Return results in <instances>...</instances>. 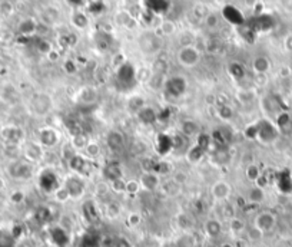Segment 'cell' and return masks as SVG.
Listing matches in <instances>:
<instances>
[{
	"instance_id": "obj_1",
	"label": "cell",
	"mask_w": 292,
	"mask_h": 247,
	"mask_svg": "<svg viewBox=\"0 0 292 247\" xmlns=\"http://www.w3.org/2000/svg\"><path fill=\"white\" fill-rule=\"evenodd\" d=\"M116 82L122 91H131L136 85V71L133 65L125 62L119 66L116 72Z\"/></svg>"
},
{
	"instance_id": "obj_2",
	"label": "cell",
	"mask_w": 292,
	"mask_h": 247,
	"mask_svg": "<svg viewBox=\"0 0 292 247\" xmlns=\"http://www.w3.org/2000/svg\"><path fill=\"white\" fill-rule=\"evenodd\" d=\"M276 137H278V128L274 126L269 121L259 120L255 124V140L264 144H269V142H274Z\"/></svg>"
},
{
	"instance_id": "obj_3",
	"label": "cell",
	"mask_w": 292,
	"mask_h": 247,
	"mask_svg": "<svg viewBox=\"0 0 292 247\" xmlns=\"http://www.w3.org/2000/svg\"><path fill=\"white\" fill-rule=\"evenodd\" d=\"M39 185L46 194H54V191L59 187H62L59 183V177L52 168H46L45 171H42L39 177Z\"/></svg>"
},
{
	"instance_id": "obj_4",
	"label": "cell",
	"mask_w": 292,
	"mask_h": 247,
	"mask_svg": "<svg viewBox=\"0 0 292 247\" xmlns=\"http://www.w3.org/2000/svg\"><path fill=\"white\" fill-rule=\"evenodd\" d=\"M63 187L68 190L70 198H73V200H78V198H80L82 195L85 194L86 184L80 176H69L65 180V185Z\"/></svg>"
},
{
	"instance_id": "obj_5",
	"label": "cell",
	"mask_w": 292,
	"mask_h": 247,
	"mask_svg": "<svg viewBox=\"0 0 292 247\" xmlns=\"http://www.w3.org/2000/svg\"><path fill=\"white\" fill-rule=\"evenodd\" d=\"M186 92V81L182 76H172L165 82V93L171 98H179Z\"/></svg>"
},
{
	"instance_id": "obj_6",
	"label": "cell",
	"mask_w": 292,
	"mask_h": 247,
	"mask_svg": "<svg viewBox=\"0 0 292 247\" xmlns=\"http://www.w3.org/2000/svg\"><path fill=\"white\" fill-rule=\"evenodd\" d=\"M254 226L261 230L264 234H266L276 227V216L272 212L258 213L254 220Z\"/></svg>"
},
{
	"instance_id": "obj_7",
	"label": "cell",
	"mask_w": 292,
	"mask_h": 247,
	"mask_svg": "<svg viewBox=\"0 0 292 247\" xmlns=\"http://www.w3.org/2000/svg\"><path fill=\"white\" fill-rule=\"evenodd\" d=\"M199 58H201V55L196 51V48H193V46H184L178 52V62L181 65H184L185 68L195 66L199 62Z\"/></svg>"
},
{
	"instance_id": "obj_8",
	"label": "cell",
	"mask_w": 292,
	"mask_h": 247,
	"mask_svg": "<svg viewBox=\"0 0 292 247\" xmlns=\"http://www.w3.org/2000/svg\"><path fill=\"white\" fill-rule=\"evenodd\" d=\"M39 144L43 147V148H53L54 145H57L60 141V132L52 126H46V128H42L39 131Z\"/></svg>"
},
{
	"instance_id": "obj_9",
	"label": "cell",
	"mask_w": 292,
	"mask_h": 247,
	"mask_svg": "<svg viewBox=\"0 0 292 247\" xmlns=\"http://www.w3.org/2000/svg\"><path fill=\"white\" fill-rule=\"evenodd\" d=\"M155 150L160 158H165L171 151H173V137L166 132L158 134L155 140Z\"/></svg>"
},
{
	"instance_id": "obj_10",
	"label": "cell",
	"mask_w": 292,
	"mask_h": 247,
	"mask_svg": "<svg viewBox=\"0 0 292 247\" xmlns=\"http://www.w3.org/2000/svg\"><path fill=\"white\" fill-rule=\"evenodd\" d=\"M9 174L13 177V178H17V180H26L29 177L32 176V165L29 161L26 159H22V161H15L10 164L9 167Z\"/></svg>"
},
{
	"instance_id": "obj_11",
	"label": "cell",
	"mask_w": 292,
	"mask_h": 247,
	"mask_svg": "<svg viewBox=\"0 0 292 247\" xmlns=\"http://www.w3.org/2000/svg\"><path fill=\"white\" fill-rule=\"evenodd\" d=\"M90 165H92V159L83 157V155H78L75 154L72 158H69V167L78 173V176H83V174H90L92 170H90Z\"/></svg>"
},
{
	"instance_id": "obj_12",
	"label": "cell",
	"mask_w": 292,
	"mask_h": 247,
	"mask_svg": "<svg viewBox=\"0 0 292 247\" xmlns=\"http://www.w3.org/2000/svg\"><path fill=\"white\" fill-rule=\"evenodd\" d=\"M30 109H33V114H36V115H40V117L42 115H46V114L51 112L52 99L48 95H43V93L36 95L33 98V101H32Z\"/></svg>"
},
{
	"instance_id": "obj_13",
	"label": "cell",
	"mask_w": 292,
	"mask_h": 247,
	"mask_svg": "<svg viewBox=\"0 0 292 247\" xmlns=\"http://www.w3.org/2000/svg\"><path fill=\"white\" fill-rule=\"evenodd\" d=\"M231 191H232V188H231L229 183H226L225 180L216 181L212 185V188H211V194H212V197L216 201H225V200H228V197L231 195Z\"/></svg>"
},
{
	"instance_id": "obj_14",
	"label": "cell",
	"mask_w": 292,
	"mask_h": 247,
	"mask_svg": "<svg viewBox=\"0 0 292 247\" xmlns=\"http://www.w3.org/2000/svg\"><path fill=\"white\" fill-rule=\"evenodd\" d=\"M139 184H140V188L146 190V191H155L159 188L160 185V180H159V176L155 174L152 171H146L143 173L140 178H139Z\"/></svg>"
},
{
	"instance_id": "obj_15",
	"label": "cell",
	"mask_w": 292,
	"mask_h": 247,
	"mask_svg": "<svg viewBox=\"0 0 292 247\" xmlns=\"http://www.w3.org/2000/svg\"><path fill=\"white\" fill-rule=\"evenodd\" d=\"M222 15L223 18L226 19V22H229L234 26H238L239 28V26H242L245 23L243 15L240 13L239 9H237L235 6H231V4L225 6L222 9Z\"/></svg>"
},
{
	"instance_id": "obj_16",
	"label": "cell",
	"mask_w": 292,
	"mask_h": 247,
	"mask_svg": "<svg viewBox=\"0 0 292 247\" xmlns=\"http://www.w3.org/2000/svg\"><path fill=\"white\" fill-rule=\"evenodd\" d=\"M106 145L112 151H120L125 147V137L119 131H110L106 135Z\"/></svg>"
},
{
	"instance_id": "obj_17",
	"label": "cell",
	"mask_w": 292,
	"mask_h": 247,
	"mask_svg": "<svg viewBox=\"0 0 292 247\" xmlns=\"http://www.w3.org/2000/svg\"><path fill=\"white\" fill-rule=\"evenodd\" d=\"M25 158L26 161H40L43 158V147L40 144H36V142H30L25 147Z\"/></svg>"
},
{
	"instance_id": "obj_18",
	"label": "cell",
	"mask_w": 292,
	"mask_h": 247,
	"mask_svg": "<svg viewBox=\"0 0 292 247\" xmlns=\"http://www.w3.org/2000/svg\"><path fill=\"white\" fill-rule=\"evenodd\" d=\"M137 120L143 125H154L158 121V112L155 111L152 106H143L136 114Z\"/></svg>"
},
{
	"instance_id": "obj_19",
	"label": "cell",
	"mask_w": 292,
	"mask_h": 247,
	"mask_svg": "<svg viewBox=\"0 0 292 247\" xmlns=\"http://www.w3.org/2000/svg\"><path fill=\"white\" fill-rule=\"evenodd\" d=\"M181 134L186 138H196L201 134V126L192 120H186L181 124Z\"/></svg>"
},
{
	"instance_id": "obj_20",
	"label": "cell",
	"mask_w": 292,
	"mask_h": 247,
	"mask_svg": "<svg viewBox=\"0 0 292 247\" xmlns=\"http://www.w3.org/2000/svg\"><path fill=\"white\" fill-rule=\"evenodd\" d=\"M205 233L208 237L215 239L222 233V223L216 218H209L205 223Z\"/></svg>"
},
{
	"instance_id": "obj_21",
	"label": "cell",
	"mask_w": 292,
	"mask_h": 247,
	"mask_svg": "<svg viewBox=\"0 0 292 247\" xmlns=\"http://www.w3.org/2000/svg\"><path fill=\"white\" fill-rule=\"evenodd\" d=\"M103 176H105V178H106L109 183H112V181L120 180V178L123 177V174H122V170H120L119 164H118V162H112V164H109V165L105 167Z\"/></svg>"
},
{
	"instance_id": "obj_22",
	"label": "cell",
	"mask_w": 292,
	"mask_h": 247,
	"mask_svg": "<svg viewBox=\"0 0 292 247\" xmlns=\"http://www.w3.org/2000/svg\"><path fill=\"white\" fill-rule=\"evenodd\" d=\"M146 1V7L152 12V13H165L169 9V0H145Z\"/></svg>"
},
{
	"instance_id": "obj_23",
	"label": "cell",
	"mask_w": 292,
	"mask_h": 247,
	"mask_svg": "<svg viewBox=\"0 0 292 247\" xmlns=\"http://www.w3.org/2000/svg\"><path fill=\"white\" fill-rule=\"evenodd\" d=\"M146 43H148V48H146L143 52L152 53L159 49V39H158L155 35L148 33V35L142 36V39H140V45H146Z\"/></svg>"
},
{
	"instance_id": "obj_24",
	"label": "cell",
	"mask_w": 292,
	"mask_h": 247,
	"mask_svg": "<svg viewBox=\"0 0 292 247\" xmlns=\"http://www.w3.org/2000/svg\"><path fill=\"white\" fill-rule=\"evenodd\" d=\"M264 200H265V193H264V188H262V187L255 185V187H252L251 191L248 193V201H249L251 204H254V206L261 204Z\"/></svg>"
},
{
	"instance_id": "obj_25",
	"label": "cell",
	"mask_w": 292,
	"mask_h": 247,
	"mask_svg": "<svg viewBox=\"0 0 292 247\" xmlns=\"http://www.w3.org/2000/svg\"><path fill=\"white\" fill-rule=\"evenodd\" d=\"M172 170V164L169 161H166L165 158H159L156 159V164H155V168H154V173L155 174H158V176H166V174H169Z\"/></svg>"
},
{
	"instance_id": "obj_26",
	"label": "cell",
	"mask_w": 292,
	"mask_h": 247,
	"mask_svg": "<svg viewBox=\"0 0 292 247\" xmlns=\"http://www.w3.org/2000/svg\"><path fill=\"white\" fill-rule=\"evenodd\" d=\"M254 71L258 73H266L271 68V62L266 56H258L257 59L254 61Z\"/></svg>"
},
{
	"instance_id": "obj_27",
	"label": "cell",
	"mask_w": 292,
	"mask_h": 247,
	"mask_svg": "<svg viewBox=\"0 0 292 247\" xmlns=\"http://www.w3.org/2000/svg\"><path fill=\"white\" fill-rule=\"evenodd\" d=\"M246 231V240L249 243H261V240L264 239V233L259 229H257L255 226H251L249 229L245 230Z\"/></svg>"
},
{
	"instance_id": "obj_28",
	"label": "cell",
	"mask_w": 292,
	"mask_h": 247,
	"mask_svg": "<svg viewBox=\"0 0 292 247\" xmlns=\"http://www.w3.org/2000/svg\"><path fill=\"white\" fill-rule=\"evenodd\" d=\"M229 230L234 233V234H240L246 230V226L243 223V220L239 217H232L229 220Z\"/></svg>"
},
{
	"instance_id": "obj_29",
	"label": "cell",
	"mask_w": 292,
	"mask_h": 247,
	"mask_svg": "<svg viewBox=\"0 0 292 247\" xmlns=\"http://www.w3.org/2000/svg\"><path fill=\"white\" fill-rule=\"evenodd\" d=\"M36 31V23H34L32 19H27V20H23L19 26V32L23 36H30Z\"/></svg>"
},
{
	"instance_id": "obj_30",
	"label": "cell",
	"mask_w": 292,
	"mask_h": 247,
	"mask_svg": "<svg viewBox=\"0 0 292 247\" xmlns=\"http://www.w3.org/2000/svg\"><path fill=\"white\" fill-rule=\"evenodd\" d=\"M196 242L195 237L190 233H184L178 240H176V247H195Z\"/></svg>"
},
{
	"instance_id": "obj_31",
	"label": "cell",
	"mask_w": 292,
	"mask_h": 247,
	"mask_svg": "<svg viewBox=\"0 0 292 247\" xmlns=\"http://www.w3.org/2000/svg\"><path fill=\"white\" fill-rule=\"evenodd\" d=\"M245 174H246V178H248L249 181H252V183H257L258 180L261 178V176H262V173H261L259 167L255 165V164L248 165V167H246V170H245Z\"/></svg>"
},
{
	"instance_id": "obj_32",
	"label": "cell",
	"mask_w": 292,
	"mask_h": 247,
	"mask_svg": "<svg viewBox=\"0 0 292 247\" xmlns=\"http://www.w3.org/2000/svg\"><path fill=\"white\" fill-rule=\"evenodd\" d=\"M192 224L193 223H192V220H190L188 214L182 213V214L178 216V226H179V229H182L185 233H188L189 229L192 227Z\"/></svg>"
},
{
	"instance_id": "obj_33",
	"label": "cell",
	"mask_w": 292,
	"mask_h": 247,
	"mask_svg": "<svg viewBox=\"0 0 292 247\" xmlns=\"http://www.w3.org/2000/svg\"><path fill=\"white\" fill-rule=\"evenodd\" d=\"M229 73L235 78V79H242L243 76H245V68L238 63V62H235V63H231L229 65Z\"/></svg>"
},
{
	"instance_id": "obj_34",
	"label": "cell",
	"mask_w": 292,
	"mask_h": 247,
	"mask_svg": "<svg viewBox=\"0 0 292 247\" xmlns=\"http://www.w3.org/2000/svg\"><path fill=\"white\" fill-rule=\"evenodd\" d=\"M85 151H86V155H87V158L93 159L99 155V153H101V147H99L96 142H89V144L86 145Z\"/></svg>"
},
{
	"instance_id": "obj_35",
	"label": "cell",
	"mask_w": 292,
	"mask_h": 247,
	"mask_svg": "<svg viewBox=\"0 0 292 247\" xmlns=\"http://www.w3.org/2000/svg\"><path fill=\"white\" fill-rule=\"evenodd\" d=\"M72 144H73V147H75L76 150H85L86 145L89 144V141H87V138H86L85 135L76 134V135H73V138H72Z\"/></svg>"
},
{
	"instance_id": "obj_36",
	"label": "cell",
	"mask_w": 292,
	"mask_h": 247,
	"mask_svg": "<svg viewBox=\"0 0 292 247\" xmlns=\"http://www.w3.org/2000/svg\"><path fill=\"white\" fill-rule=\"evenodd\" d=\"M54 200L57 201V203H65V201H68L69 198H70V195H69L68 190L65 188V187H59L56 191H54Z\"/></svg>"
},
{
	"instance_id": "obj_37",
	"label": "cell",
	"mask_w": 292,
	"mask_h": 247,
	"mask_svg": "<svg viewBox=\"0 0 292 247\" xmlns=\"http://www.w3.org/2000/svg\"><path fill=\"white\" fill-rule=\"evenodd\" d=\"M110 188H112L115 193L122 194V193H125V190H126V181H123V178L116 180V181H112V183H110Z\"/></svg>"
},
{
	"instance_id": "obj_38",
	"label": "cell",
	"mask_w": 292,
	"mask_h": 247,
	"mask_svg": "<svg viewBox=\"0 0 292 247\" xmlns=\"http://www.w3.org/2000/svg\"><path fill=\"white\" fill-rule=\"evenodd\" d=\"M139 190H140L139 181H135V180L126 181V190H125V193H128V194H136Z\"/></svg>"
},
{
	"instance_id": "obj_39",
	"label": "cell",
	"mask_w": 292,
	"mask_h": 247,
	"mask_svg": "<svg viewBox=\"0 0 292 247\" xmlns=\"http://www.w3.org/2000/svg\"><path fill=\"white\" fill-rule=\"evenodd\" d=\"M73 23H75L78 28L83 29V28L87 26V18H86L83 13H75V16H73Z\"/></svg>"
},
{
	"instance_id": "obj_40",
	"label": "cell",
	"mask_w": 292,
	"mask_h": 247,
	"mask_svg": "<svg viewBox=\"0 0 292 247\" xmlns=\"http://www.w3.org/2000/svg\"><path fill=\"white\" fill-rule=\"evenodd\" d=\"M232 115H234V112H232V109L229 106H222L219 109V117L222 118L223 121H229Z\"/></svg>"
},
{
	"instance_id": "obj_41",
	"label": "cell",
	"mask_w": 292,
	"mask_h": 247,
	"mask_svg": "<svg viewBox=\"0 0 292 247\" xmlns=\"http://www.w3.org/2000/svg\"><path fill=\"white\" fill-rule=\"evenodd\" d=\"M140 214H137V213H132L129 217H128V223L132 226V227H135V226H137L139 223H140Z\"/></svg>"
},
{
	"instance_id": "obj_42",
	"label": "cell",
	"mask_w": 292,
	"mask_h": 247,
	"mask_svg": "<svg viewBox=\"0 0 292 247\" xmlns=\"http://www.w3.org/2000/svg\"><path fill=\"white\" fill-rule=\"evenodd\" d=\"M216 23H218V18H216L215 15H208V16H206V25H208V26L212 28V26H215Z\"/></svg>"
},
{
	"instance_id": "obj_43",
	"label": "cell",
	"mask_w": 292,
	"mask_h": 247,
	"mask_svg": "<svg viewBox=\"0 0 292 247\" xmlns=\"http://www.w3.org/2000/svg\"><path fill=\"white\" fill-rule=\"evenodd\" d=\"M162 29H163V32H165V33H172V32H173V29H175V26H173V23H172V22H166V23H163Z\"/></svg>"
},
{
	"instance_id": "obj_44",
	"label": "cell",
	"mask_w": 292,
	"mask_h": 247,
	"mask_svg": "<svg viewBox=\"0 0 292 247\" xmlns=\"http://www.w3.org/2000/svg\"><path fill=\"white\" fill-rule=\"evenodd\" d=\"M285 46H287V49H288V51H291L292 52V35L287 37V40H285Z\"/></svg>"
},
{
	"instance_id": "obj_45",
	"label": "cell",
	"mask_w": 292,
	"mask_h": 247,
	"mask_svg": "<svg viewBox=\"0 0 292 247\" xmlns=\"http://www.w3.org/2000/svg\"><path fill=\"white\" fill-rule=\"evenodd\" d=\"M3 188H4V181L0 178V190H3Z\"/></svg>"
},
{
	"instance_id": "obj_46",
	"label": "cell",
	"mask_w": 292,
	"mask_h": 247,
	"mask_svg": "<svg viewBox=\"0 0 292 247\" xmlns=\"http://www.w3.org/2000/svg\"><path fill=\"white\" fill-rule=\"evenodd\" d=\"M255 247H269V246H268V245H265V243H258Z\"/></svg>"
}]
</instances>
